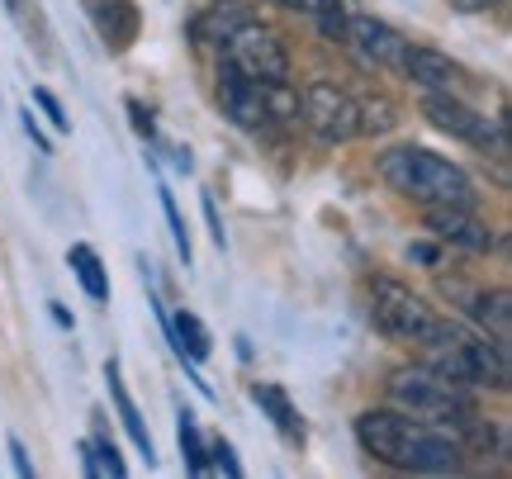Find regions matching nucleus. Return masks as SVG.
<instances>
[{"mask_svg":"<svg viewBox=\"0 0 512 479\" xmlns=\"http://www.w3.org/2000/svg\"><path fill=\"white\" fill-rule=\"evenodd\" d=\"M356 442L375 461L413 475H451L465 461V446L451 427H437L427 418H413L403 408H366L356 418Z\"/></svg>","mask_w":512,"mask_h":479,"instance_id":"1","label":"nucleus"},{"mask_svg":"<svg viewBox=\"0 0 512 479\" xmlns=\"http://www.w3.org/2000/svg\"><path fill=\"white\" fill-rule=\"evenodd\" d=\"M380 181L389 190H399L403 200L422 204V209H437V204H460V209H475L479 190L475 181L460 171L456 162H446L427 148H389L380 152Z\"/></svg>","mask_w":512,"mask_h":479,"instance_id":"2","label":"nucleus"},{"mask_svg":"<svg viewBox=\"0 0 512 479\" xmlns=\"http://www.w3.org/2000/svg\"><path fill=\"white\" fill-rule=\"evenodd\" d=\"M389 399H394L403 413L427 418V423H437V427H451V432H460L470 418H479L475 394L465 385L441 380L437 370H427V366L394 370V375H389Z\"/></svg>","mask_w":512,"mask_h":479,"instance_id":"3","label":"nucleus"},{"mask_svg":"<svg viewBox=\"0 0 512 479\" xmlns=\"http://www.w3.org/2000/svg\"><path fill=\"white\" fill-rule=\"evenodd\" d=\"M370 318H375V328L389 332V337H399V342H432L446 332L451 318L432 314V304H422V295H413L408 285L399 280L380 276L370 285Z\"/></svg>","mask_w":512,"mask_h":479,"instance_id":"4","label":"nucleus"},{"mask_svg":"<svg viewBox=\"0 0 512 479\" xmlns=\"http://www.w3.org/2000/svg\"><path fill=\"white\" fill-rule=\"evenodd\" d=\"M219 48H223V62L238 67L242 76H252V81H290V53H285V43L266 24H256V19L233 29Z\"/></svg>","mask_w":512,"mask_h":479,"instance_id":"5","label":"nucleus"},{"mask_svg":"<svg viewBox=\"0 0 512 479\" xmlns=\"http://www.w3.org/2000/svg\"><path fill=\"white\" fill-rule=\"evenodd\" d=\"M304 105V124L313 129L318 143H351L361 138V110H356V95H347L332 81H313L309 91L299 95Z\"/></svg>","mask_w":512,"mask_h":479,"instance_id":"6","label":"nucleus"},{"mask_svg":"<svg viewBox=\"0 0 512 479\" xmlns=\"http://www.w3.org/2000/svg\"><path fill=\"white\" fill-rule=\"evenodd\" d=\"M219 110L228 124H238L247 133H261L271 119H266V95H261V81L242 76L238 67H219Z\"/></svg>","mask_w":512,"mask_h":479,"instance_id":"7","label":"nucleus"},{"mask_svg":"<svg viewBox=\"0 0 512 479\" xmlns=\"http://www.w3.org/2000/svg\"><path fill=\"white\" fill-rule=\"evenodd\" d=\"M347 43L356 48V57H361L366 67H380V72H399L403 48H408V38H403L394 24H384V19H375V15H351Z\"/></svg>","mask_w":512,"mask_h":479,"instance_id":"8","label":"nucleus"},{"mask_svg":"<svg viewBox=\"0 0 512 479\" xmlns=\"http://www.w3.org/2000/svg\"><path fill=\"white\" fill-rule=\"evenodd\" d=\"M399 72L408 76L413 86H422L427 95H456L460 86H465V67L451 62L441 48H422V43H408V48H403Z\"/></svg>","mask_w":512,"mask_h":479,"instance_id":"9","label":"nucleus"},{"mask_svg":"<svg viewBox=\"0 0 512 479\" xmlns=\"http://www.w3.org/2000/svg\"><path fill=\"white\" fill-rule=\"evenodd\" d=\"M427 228H432L437 242H451L460 252H494V228L479 219L475 209L437 204V209H427Z\"/></svg>","mask_w":512,"mask_h":479,"instance_id":"10","label":"nucleus"},{"mask_svg":"<svg viewBox=\"0 0 512 479\" xmlns=\"http://www.w3.org/2000/svg\"><path fill=\"white\" fill-rule=\"evenodd\" d=\"M86 10H91L95 29H100L110 53H124L128 43L138 38V10H133V0H86Z\"/></svg>","mask_w":512,"mask_h":479,"instance_id":"11","label":"nucleus"},{"mask_svg":"<svg viewBox=\"0 0 512 479\" xmlns=\"http://www.w3.org/2000/svg\"><path fill=\"white\" fill-rule=\"evenodd\" d=\"M460 309L475 318L479 332H489L494 342H508L512 337V295L503 285H498V290H470Z\"/></svg>","mask_w":512,"mask_h":479,"instance_id":"12","label":"nucleus"},{"mask_svg":"<svg viewBox=\"0 0 512 479\" xmlns=\"http://www.w3.org/2000/svg\"><path fill=\"white\" fill-rule=\"evenodd\" d=\"M105 380H110V399H114V413H119V423H124V432L133 437V446L143 451V461L152 465L157 461V446H152V432H147L143 413H138V404H133V394L124 389V375H119V366H105Z\"/></svg>","mask_w":512,"mask_h":479,"instance_id":"13","label":"nucleus"},{"mask_svg":"<svg viewBox=\"0 0 512 479\" xmlns=\"http://www.w3.org/2000/svg\"><path fill=\"white\" fill-rule=\"evenodd\" d=\"M166 337H171V351L181 356V361H209V351H214V332L200 323V314H190L181 309L176 318H166Z\"/></svg>","mask_w":512,"mask_h":479,"instance_id":"14","label":"nucleus"},{"mask_svg":"<svg viewBox=\"0 0 512 479\" xmlns=\"http://www.w3.org/2000/svg\"><path fill=\"white\" fill-rule=\"evenodd\" d=\"M247 19H252V10H242L238 0H214V5L190 24V34H195V43H223V38L233 34V29H242Z\"/></svg>","mask_w":512,"mask_h":479,"instance_id":"15","label":"nucleus"},{"mask_svg":"<svg viewBox=\"0 0 512 479\" xmlns=\"http://www.w3.org/2000/svg\"><path fill=\"white\" fill-rule=\"evenodd\" d=\"M67 266H72V276L81 280V290H86L95 304L110 299V271H105V261H100V252H95L91 242H76L72 252H67Z\"/></svg>","mask_w":512,"mask_h":479,"instance_id":"16","label":"nucleus"},{"mask_svg":"<svg viewBox=\"0 0 512 479\" xmlns=\"http://www.w3.org/2000/svg\"><path fill=\"white\" fill-rule=\"evenodd\" d=\"M252 399H256V408L271 418L285 437H304V423H299V413H294V404H290V394L280 385H252Z\"/></svg>","mask_w":512,"mask_h":479,"instance_id":"17","label":"nucleus"},{"mask_svg":"<svg viewBox=\"0 0 512 479\" xmlns=\"http://www.w3.org/2000/svg\"><path fill=\"white\" fill-rule=\"evenodd\" d=\"M176 442H181V461L190 475H209V451H204V437H200V423H195V413L181 408L176 413Z\"/></svg>","mask_w":512,"mask_h":479,"instance_id":"18","label":"nucleus"},{"mask_svg":"<svg viewBox=\"0 0 512 479\" xmlns=\"http://www.w3.org/2000/svg\"><path fill=\"white\" fill-rule=\"evenodd\" d=\"M313 19H318V34L328 38V43H347V24H351L347 0H318Z\"/></svg>","mask_w":512,"mask_h":479,"instance_id":"19","label":"nucleus"},{"mask_svg":"<svg viewBox=\"0 0 512 479\" xmlns=\"http://www.w3.org/2000/svg\"><path fill=\"white\" fill-rule=\"evenodd\" d=\"M356 110H361V133H389L399 124L389 100H356Z\"/></svg>","mask_w":512,"mask_h":479,"instance_id":"20","label":"nucleus"},{"mask_svg":"<svg viewBox=\"0 0 512 479\" xmlns=\"http://www.w3.org/2000/svg\"><path fill=\"white\" fill-rule=\"evenodd\" d=\"M157 200H162L166 228H171V238H176V252H181V261L190 266V233H185V219H181V209H176V195H171L166 185H157Z\"/></svg>","mask_w":512,"mask_h":479,"instance_id":"21","label":"nucleus"},{"mask_svg":"<svg viewBox=\"0 0 512 479\" xmlns=\"http://www.w3.org/2000/svg\"><path fill=\"white\" fill-rule=\"evenodd\" d=\"M91 451H95V461H100V475H110V479H124L128 475L124 456H119V446H114L105 432H95V437H91Z\"/></svg>","mask_w":512,"mask_h":479,"instance_id":"22","label":"nucleus"},{"mask_svg":"<svg viewBox=\"0 0 512 479\" xmlns=\"http://www.w3.org/2000/svg\"><path fill=\"white\" fill-rule=\"evenodd\" d=\"M34 105H38L43 114H48V124H53L57 133L72 129V119H67V110H62V100H57V95L48 91V86H34Z\"/></svg>","mask_w":512,"mask_h":479,"instance_id":"23","label":"nucleus"},{"mask_svg":"<svg viewBox=\"0 0 512 479\" xmlns=\"http://www.w3.org/2000/svg\"><path fill=\"white\" fill-rule=\"evenodd\" d=\"M204 451L214 456V461H209V470H219V475H228V479H238V475H242L238 456H233V446L223 442V437H214V442H204Z\"/></svg>","mask_w":512,"mask_h":479,"instance_id":"24","label":"nucleus"},{"mask_svg":"<svg viewBox=\"0 0 512 479\" xmlns=\"http://www.w3.org/2000/svg\"><path fill=\"white\" fill-rule=\"evenodd\" d=\"M204 219H209L214 242H219V247H228V233H223V223H219V204H214V195H209V190H204Z\"/></svg>","mask_w":512,"mask_h":479,"instance_id":"25","label":"nucleus"},{"mask_svg":"<svg viewBox=\"0 0 512 479\" xmlns=\"http://www.w3.org/2000/svg\"><path fill=\"white\" fill-rule=\"evenodd\" d=\"M128 114H133V129H138V138H147V143H152V114L143 110V105H138V100H128Z\"/></svg>","mask_w":512,"mask_h":479,"instance_id":"26","label":"nucleus"},{"mask_svg":"<svg viewBox=\"0 0 512 479\" xmlns=\"http://www.w3.org/2000/svg\"><path fill=\"white\" fill-rule=\"evenodd\" d=\"M10 456H15V470L24 479H34V461H29V451H24V442L19 437H10Z\"/></svg>","mask_w":512,"mask_h":479,"instance_id":"27","label":"nucleus"},{"mask_svg":"<svg viewBox=\"0 0 512 479\" xmlns=\"http://www.w3.org/2000/svg\"><path fill=\"white\" fill-rule=\"evenodd\" d=\"M408 257L422 261V266H437L441 252H437V242H413V247H408Z\"/></svg>","mask_w":512,"mask_h":479,"instance_id":"28","label":"nucleus"},{"mask_svg":"<svg viewBox=\"0 0 512 479\" xmlns=\"http://www.w3.org/2000/svg\"><path fill=\"white\" fill-rule=\"evenodd\" d=\"M24 133L34 138V148H38V152H53V143H48V133L38 129V119H34V114H29V110H24Z\"/></svg>","mask_w":512,"mask_h":479,"instance_id":"29","label":"nucleus"},{"mask_svg":"<svg viewBox=\"0 0 512 479\" xmlns=\"http://www.w3.org/2000/svg\"><path fill=\"white\" fill-rule=\"evenodd\" d=\"M451 5H456L460 15H484V10H489V5H498V0H451Z\"/></svg>","mask_w":512,"mask_h":479,"instance_id":"30","label":"nucleus"},{"mask_svg":"<svg viewBox=\"0 0 512 479\" xmlns=\"http://www.w3.org/2000/svg\"><path fill=\"white\" fill-rule=\"evenodd\" d=\"M81 470L91 479H100V461H95V451H91V442H81Z\"/></svg>","mask_w":512,"mask_h":479,"instance_id":"31","label":"nucleus"},{"mask_svg":"<svg viewBox=\"0 0 512 479\" xmlns=\"http://www.w3.org/2000/svg\"><path fill=\"white\" fill-rule=\"evenodd\" d=\"M275 5H280V10H294V15H313L318 0H275Z\"/></svg>","mask_w":512,"mask_h":479,"instance_id":"32","label":"nucleus"},{"mask_svg":"<svg viewBox=\"0 0 512 479\" xmlns=\"http://www.w3.org/2000/svg\"><path fill=\"white\" fill-rule=\"evenodd\" d=\"M5 5H10V10H19V0H5Z\"/></svg>","mask_w":512,"mask_h":479,"instance_id":"33","label":"nucleus"}]
</instances>
